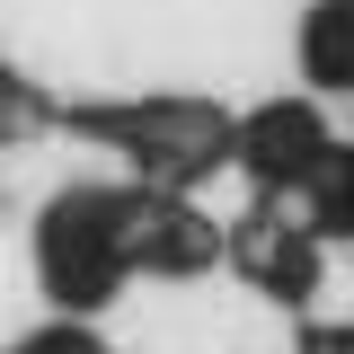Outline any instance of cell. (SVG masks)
I'll return each mask as SVG.
<instances>
[{
  "label": "cell",
  "instance_id": "obj_1",
  "mask_svg": "<svg viewBox=\"0 0 354 354\" xmlns=\"http://www.w3.org/2000/svg\"><path fill=\"white\" fill-rule=\"evenodd\" d=\"M310 80H328V88H354V0H328V9H310Z\"/></svg>",
  "mask_w": 354,
  "mask_h": 354
},
{
  "label": "cell",
  "instance_id": "obj_2",
  "mask_svg": "<svg viewBox=\"0 0 354 354\" xmlns=\"http://www.w3.org/2000/svg\"><path fill=\"white\" fill-rule=\"evenodd\" d=\"M337 354H354V346H337Z\"/></svg>",
  "mask_w": 354,
  "mask_h": 354
}]
</instances>
